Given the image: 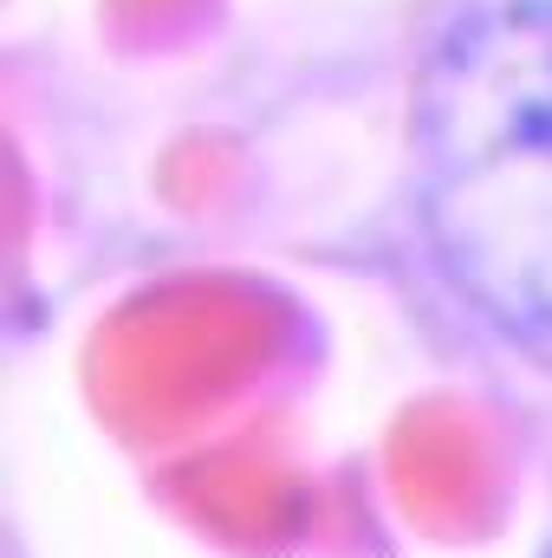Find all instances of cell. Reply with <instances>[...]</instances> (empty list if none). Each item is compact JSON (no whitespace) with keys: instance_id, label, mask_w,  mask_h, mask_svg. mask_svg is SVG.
Segmentation results:
<instances>
[{"instance_id":"6da1fadb","label":"cell","mask_w":552,"mask_h":558,"mask_svg":"<svg viewBox=\"0 0 552 558\" xmlns=\"http://www.w3.org/2000/svg\"><path fill=\"white\" fill-rule=\"evenodd\" d=\"M422 221L461 299L552 364V0L475 13L435 59Z\"/></svg>"}]
</instances>
